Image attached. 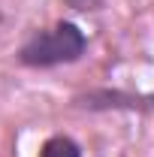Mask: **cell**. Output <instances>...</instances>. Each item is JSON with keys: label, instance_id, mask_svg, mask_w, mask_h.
<instances>
[{"label": "cell", "instance_id": "obj_1", "mask_svg": "<svg viewBox=\"0 0 154 157\" xmlns=\"http://www.w3.org/2000/svg\"><path fill=\"white\" fill-rule=\"evenodd\" d=\"M85 55H88V33L76 21H55L24 39L15 52V60L27 70H55L79 63Z\"/></svg>", "mask_w": 154, "mask_h": 157}, {"label": "cell", "instance_id": "obj_3", "mask_svg": "<svg viewBox=\"0 0 154 157\" xmlns=\"http://www.w3.org/2000/svg\"><path fill=\"white\" fill-rule=\"evenodd\" d=\"M67 6H73L76 12H100L106 0H67Z\"/></svg>", "mask_w": 154, "mask_h": 157}, {"label": "cell", "instance_id": "obj_2", "mask_svg": "<svg viewBox=\"0 0 154 157\" xmlns=\"http://www.w3.org/2000/svg\"><path fill=\"white\" fill-rule=\"evenodd\" d=\"M39 157H85V154H82V145H79L73 136L55 133V136H48L45 142H42Z\"/></svg>", "mask_w": 154, "mask_h": 157}]
</instances>
